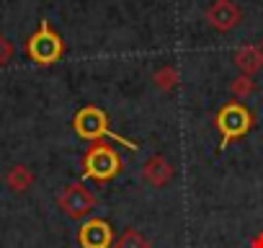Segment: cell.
Masks as SVG:
<instances>
[{
    "instance_id": "7a4b0ae2",
    "label": "cell",
    "mask_w": 263,
    "mask_h": 248,
    "mask_svg": "<svg viewBox=\"0 0 263 248\" xmlns=\"http://www.w3.org/2000/svg\"><path fill=\"white\" fill-rule=\"evenodd\" d=\"M121 171V158L111 145H93L85 158H83V179H93V181H108Z\"/></svg>"
},
{
    "instance_id": "52a82bcc",
    "label": "cell",
    "mask_w": 263,
    "mask_h": 248,
    "mask_svg": "<svg viewBox=\"0 0 263 248\" xmlns=\"http://www.w3.org/2000/svg\"><path fill=\"white\" fill-rule=\"evenodd\" d=\"M29 184H31V173H29L24 166H16V168L8 173V186H11L13 191H24V189H29Z\"/></svg>"
},
{
    "instance_id": "277c9868",
    "label": "cell",
    "mask_w": 263,
    "mask_h": 248,
    "mask_svg": "<svg viewBox=\"0 0 263 248\" xmlns=\"http://www.w3.org/2000/svg\"><path fill=\"white\" fill-rule=\"evenodd\" d=\"M26 49H29V57L36 60L39 65H52V62L62 55V42H60L57 34L49 31L47 21H42L39 31L29 39V47H26Z\"/></svg>"
},
{
    "instance_id": "6da1fadb",
    "label": "cell",
    "mask_w": 263,
    "mask_h": 248,
    "mask_svg": "<svg viewBox=\"0 0 263 248\" xmlns=\"http://www.w3.org/2000/svg\"><path fill=\"white\" fill-rule=\"evenodd\" d=\"M72 127H75V132H78L83 140H88V143H96V140H101V137H108V140H114V143H119V145H126L129 150H137V145L132 143V140H124V137H119V135H114V132L108 130V119H106V114H103L98 106H85V109H80V111L75 114Z\"/></svg>"
},
{
    "instance_id": "3957f363",
    "label": "cell",
    "mask_w": 263,
    "mask_h": 248,
    "mask_svg": "<svg viewBox=\"0 0 263 248\" xmlns=\"http://www.w3.org/2000/svg\"><path fill=\"white\" fill-rule=\"evenodd\" d=\"M217 127L222 135V148H227L235 137H242L250 130V111L242 103H227L217 116Z\"/></svg>"
},
{
    "instance_id": "8992f818",
    "label": "cell",
    "mask_w": 263,
    "mask_h": 248,
    "mask_svg": "<svg viewBox=\"0 0 263 248\" xmlns=\"http://www.w3.org/2000/svg\"><path fill=\"white\" fill-rule=\"evenodd\" d=\"M60 202H62L65 212H67V215H75V217H78V215H85V212L93 207V199H90L80 186L67 189V191L62 194V199H60Z\"/></svg>"
},
{
    "instance_id": "5b68a950",
    "label": "cell",
    "mask_w": 263,
    "mask_h": 248,
    "mask_svg": "<svg viewBox=\"0 0 263 248\" xmlns=\"http://www.w3.org/2000/svg\"><path fill=\"white\" fill-rule=\"evenodd\" d=\"M78 243L83 248H111V225L106 220H88L78 230Z\"/></svg>"
},
{
    "instance_id": "ba28073f",
    "label": "cell",
    "mask_w": 263,
    "mask_h": 248,
    "mask_svg": "<svg viewBox=\"0 0 263 248\" xmlns=\"http://www.w3.org/2000/svg\"><path fill=\"white\" fill-rule=\"evenodd\" d=\"M11 55H13V47H11V42L0 37V65H6V62L11 60Z\"/></svg>"
}]
</instances>
